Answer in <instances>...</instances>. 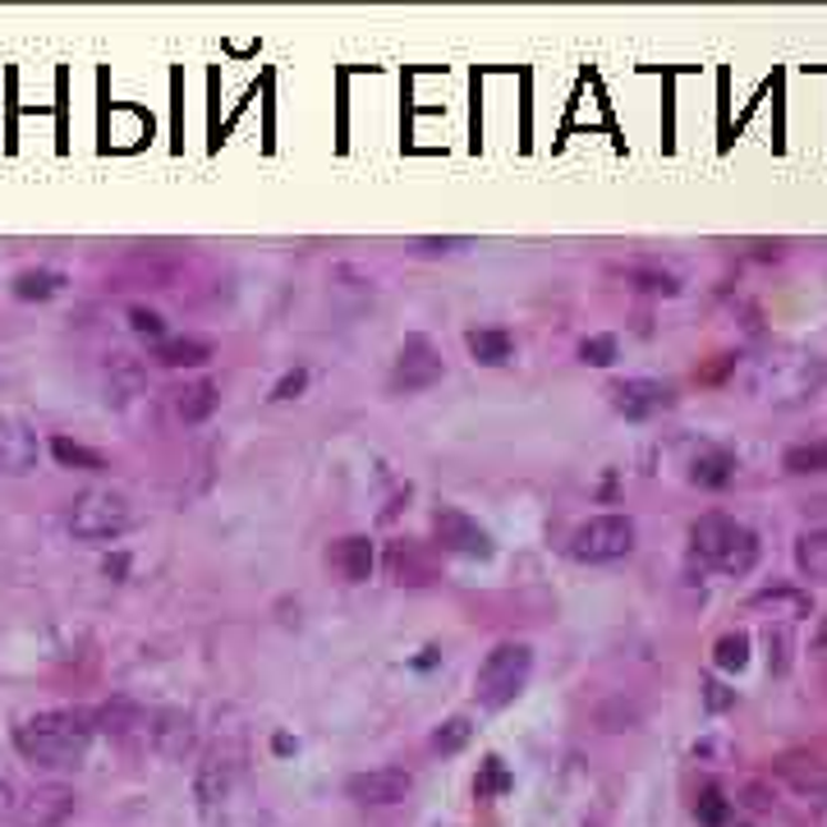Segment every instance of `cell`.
I'll use <instances>...</instances> for the list:
<instances>
[{
    "instance_id": "cell-1",
    "label": "cell",
    "mask_w": 827,
    "mask_h": 827,
    "mask_svg": "<svg viewBox=\"0 0 827 827\" xmlns=\"http://www.w3.org/2000/svg\"><path fill=\"white\" fill-rule=\"evenodd\" d=\"M92 735H97V717L87 709H46L14 726V745L38 768H79L92 750Z\"/></svg>"
},
{
    "instance_id": "cell-2",
    "label": "cell",
    "mask_w": 827,
    "mask_h": 827,
    "mask_svg": "<svg viewBox=\"0 0 827 827\" xmlns=\"http://www.w3.org/2000/svg\"><path fill=\"white\" fill-rule=\"evenodd\" d=\"M690 551L703 566L741 579V575H750L758 566V534L745 529L741 519L722 515V510H709V515H699L690 525Z\"/></svg>"
},
{
    "instance_id": "cell-3",
    "label": "cell",
    "mask_w": 827,
    "mask_h": 827,
    "mask_svg": "<svg viewBox=\"0 0 827 827\" xmlns=\"http://www.w3.org/2000/svg\"><path fill=\"white\" fill-rule=\"evenodd\" d=\"M827 378V363L800 350H777V354H763L750 363L745 386L758 395V401H773V405H795L814 395Z\"/></svg>"
},
{
    "instance_id": "cell-4",
    "label": "cell",
    "mask_w": 827,
    "mask_h": 827,
    "mask_svg": "<svg viewBox=\"0 0 827 827\" xmlns=\"http://www.w3.org/2000/svg\"><path fill=\"white\" fill-rule=\"evenodd\" d=\"M529 671H534V649H529V643L502 639L497 649L483 658L478 676H474V694H478V703H483V709H493V713L510 709V703H515L519 694H525Z\"/></svg>"
},
{
    "instance_id": "cell-5",
    "label": "cell",
    "mask_w": 827,
    "mask_h": 827,
    "mask_svg": "<svg viewBox=\"0 0 827 827\" xmlns=\"http://www.w3.org/2000/svg\"><path fill=\"white\" fill-rule=\"evenodd\" d=\"M70 529L74 538H87V542H106V538H120L134 529V506L125 493H111V487H92L83 493L70 510Z\"/></svg>"
},
{
    "instance_id": "cell-6",
    "label": "cell",
    "mask_w": 827,
    "mask_h": 827,
    "mask_svg": "<svg viewBox=\"0 0 827 827\" xmlns=\"http://www.w3.org/2000/svg\"><path fill=\"white\" fill-rule=\"evenodd\" d=\"M634 551V519L630 515H593L570 534V557L575 561H621Z\"/></svg>"
},
{
    "instance_id": "cell-7",
    "label": "cell",
    "mask_w": 827,
    "mask_h": 827,
    "mask_svg": "<svg viewBox=\"0 0 827 827\" xmlns=\"http://www.w3.org/2000/svg\"><path fill=\"white\" fill-rule=\"evenodd\" d=\"M433 538L442 551L465 561H487L493 557V534H487L474 515H465L459 506H437L433 510Z\"/></svg>"
},
{
    "instance_id": "cell-8",
    "label": "cell",
    "mask_w": 827,
    "mask_h": 827,
    "mask_svg": "<svg viewBox=\"0 0 827 827\" xmlns=\"http://www.w3.org/2000/svg\"><path fill=\"white\" fill-rule=\"evenodd\" d=\"M611 410H617L621 418L630 423H643L653 418L662 410L676 405V391H671L666 382H653V378H626V382H611Z\"/></svg>"
},
{
    "instance_id": "cell-9",
    "label": "cell",
    "mask_w": 827,
    "mask_h": 827,
    "mask_svg": "<svg viewBox=\"0 0 827 827\" xmlns=\"http://www.w3.org/2000/svg\"><path fill=\"white\" fill-rule=\"evenodd\" d=\"M442 378H446V363L433 350V341H427V335H410V341L401 345V359H395L391 386L395 391H427V386H437Z\"/></svg>"
},
{
    "instance_id": "cell-10",
    "label": "cell",
    "mask_w": 827,
    "mask_h": 827,
    "mask_svg": "<svg viewBox=\"0 0 827 827\" xmlns=\"http://www.w3.org/2000/svg\"><path fill=\"white\" fill-rule=\"evenodd\" d=\"M147 745H152V754H162L166 763L189 758L194 745H198L194 713H184V709H162V713H152V717H147Z\"/></svg>"
},
{
    "instance_id": "cell-11",
    "label": "cell",
    "mask_w": 827,
    "mask_h": 827,
    "mask_svg": "<svg viewBox=\"0 0 827 827\" xmlns=\"http://www.w3.org/2000/svg\"><path fill=\"white\" fill-rule=\"evenodd\" d=\"M414 790V777L405 768H368L345 782V795L359 805H401Z\"/></svg>"
},
{
    "instance_id": "cell-12",
    "label": "cell",
    "mask_w": 827,
    "mask_h": 827,
    "mask_svg": "<svg viewBox=\"0 0 827 827\" xmlns=\"http://www.w3.org/2000/svg\"><path fill=\"white\" fill-rule=\"evenodd\" d=\"M70 814H74V790L70 786H38L14 809L19 827H65Z\"/></svg>"
},
{
    "instance_id": "cell-13",
    "label": "cell",
    "mask_w": 827,
    "mask_h": 827,
    "mask_svg": "<svg viewBox=\"0 0 827 827\" xmlns=\"http://www.w3.org/2000/svg\"><path fill=\"white\" fill-rule=\"evenodd\" d=\"M373 561H378V551H373V538L368 534H345V538H335L331 551H327V566L345 579V585H363L368 575H373Z\"/></svg>"
},
{
    "instance_id": "cell-14",
    "label": "cell",
    "mask_w": 827,
    "mask_h": 827,
    "mask_svg": "<svg viewBox=\"0 0 827 827\" xmlns=\"http://www.w3.org/2000/svg\"><path fill=\"white\" fill-rule=\"evenodd\" d=\"M38 469V437L33 427H23L14 418H0V474L23 478Z\"/></svg>"
},
{
    "instance_id": "cell-15",
    "label": "cell",
    "mask_w": 827,
    "mask_h": 827,
    "mask_svg": "<svg viewBox=\"0 0 827 827\" xmlns=\"http://www.w3.org/2000/svg\"><path fill=\"white\" fill-rule=\"evenodd\" d=\"M777 773H782V782L800 795L805 805H827V768L818 758H800V754H790V758H782L777 763Z\"/></svg>"
},
{
    "instance_id": "cell-16",
    "label": "cell",
    "mask_w": 827,
    "mask_h": 827,
    "mask_svg": "<svg viewBox=\"0 0 827 827\" xmlns=\"http://www.w3.org/2000/svg\"><path fill=\"white\" fill-rule=\"evenodd\" d=\"M735 455L726 446H699L690 459V483L694 487H709V493H722V487L735 478Z\"/></svg>"
},
{
    "instance_id": "cell-17",
    "label": "cell",
    "mask_w": 827,
    "mask_h": 827,
    "mask_svg": "<svg viewBox=\"0 0 827 827\" xmlns=\"http://www.w3.org/2000/svg\"><path fill=\"white\" fill-rule=\"evenodd\" d=\"M750 607L754 611H768V617H777V621H805V617H814V598L805 589H786V585L758 589L750 598Z\"/></svg>"
},
{
    "instance_id": "cell-18",
    "label": "cell",
    "mask_w": 827,
    "mask_h": 827,
    "mask_svg": "<svg viewBox=\"0 0 827 827\" xmlns=\"http://www.w3.org/2000/svg\"><path fill=\"white\" fill-rule=\"evenodd\" d=\"M465 345H469L474 363H483V368H502L515 359V335L506 327H478L465 335Z\"/></svg>"
},
{
    "instance_id": "cell-19",
    "label": "cell",
    "mask_w": 827,
    "mask_h": 827,
    "mask_svg": "<svg viewBox=\"0 0 827 827\" xmlns=\"http://www.w3.org/2000/svg\"><path fill=\"white\" fill-rule=\"evenodd\" d=\"M795 570L814 585H827V525L823 529H805L795 538Z\"/></svg>"
},
{
    "instance_id": "cell-20",
    "label": "cell",
    "mask_w": 827,
    "mask_h": 827,
    "mask_svg": "<svg viewBox=\"0 0 827 827\" xmlns=\"http://www.w3.org/2000/svg\"><path fill=\"white\" fill-rule=\"evenodd\" d=\"M211 359V345L198 341V335H175V341L157 345V363L162 368H203Z\"/></svg>"
},
{
    "instance_id": "cell-21",
    "label": "cell",
    "mask_w": 827,
    "mask_h": 827,
    "mask_svg": "<svg viewBox=\"0 0 827 827\" xmlns=\"http://www.w3.org/2000/svg\"><path fill=\"white\" fill-rule=\"evenodd\" d=\"M386 566L395 575V585H427V579H433V561H423L414 542H395Z\"/></svg>"
},
{
    "instance_id": "cell-22",
    "label": "cell",
    "mask_w": 827,
    "mask_h": 827,
    "mask_svg": "<svg viewBox=\"0 0 827 827\" xmlns=\"http://www.w3.org/2000/svg\"><path fill=\"white\" fill-rule=\"evenodd\" d=\"M60 286H65V276H60V271H51V267H28V271L14 276V299L42 303V299L60 294Z\"/></svg>"
},
{
    "instance_id": "cell-23",
    "label": "cell",
    "mask_w": 827,
    "mask_h": 827,
    "mask_svg": "<svg viewBox=\"0 0 827 827\" xmlns=\"http://www.w3.org/2000/svg\"><path fill=\"white\" fill-rule=\"evenodd\" d=\"M621 281L626 286H634V290H643V294H681V281L671 271H662V267H643V262H630V267H621Z\"/></svg>"
},
{
    "instance_id": "cell-24",
    "label": "cell",
    "mask_w": 827,
    "mask_h": 827,
    "mask_svg": "<svg viewBox=\"0 0 827 827\" xmlns=\"http://www.w3.org/2000/svg\"><path fill=\"white\" fill-rule=\"evenodd\" d=\"M217 401H221V386H217V382H194V386L175 401V410H179L184 423H207L211 410H217Z\"/></svg>"
},
{
    "instance_id": "cell-25",
    "label": "cell",
    "mask_w": 827,
    "mask_h": 827,
    "mask_svg": "<svg viewBox=\"0 0 827 827\" xmlns=\"http://www.w3.org/2000/svg\"><path fill=\"white\" fill-rule=\"evenodd\" d=\"M51 455L60 459V465H70V469H87V474H102L106 469V455L102 451H92L83 442H70V437H51Z\"/></svg>"
},
{
    "instance_id": "cell-26",
    "label": "cell",
    "mask_w": 827,
    "mask_h": 827,
    "mask_svg": "<svg viewBox=\"0 0 827 827\" xmlns=\"http://www.w3.org/2000/svg\"><path fill=\"white\" fill-rule=\"evenodd\" d=\"M713 666L717 671H745L750 666V634L745 630H726L713 643Z\"/></svg>"
},
{
    "instance_id": "cell-27",
    "label": "cell",
    "mask_w": 827,
    "mask_h": 827,
    "mask_svg": "<svg viewBox=\"0 0 827 827\" xmlns=\"http://www.w3.org/2000/svg\"><path fill=\"white\" fill-rule=\"evenodd\" d=\"M782 469L786 474H827V442H805V446H790L782 455Z\"/></svg>"
},
{
    "instance_id": "cell-28",
    "label": "cell",
    "mask_w": 827,
    "mask_h": 827,
    "mask_svg": "<svg viewBox=\"0 0 827 827\" xmlns=\"http://www.w3.org/2000/svg\"><path fill=\"white\" fill-rule=\"evenodd\" d=\"M694 818H699V827H726L731 823V800L717 790V786H709V790H699V800H694Z\"/></svg>"
},
{
    "instance_id": "cell-29",
    "label": "cell",
    "mask_w": 827,
    "mask_h": 827,
    "mask_svg": "<svg viewBox=\"0 0 827 827\" xmlns=\"http://www.w3.org/2000/svg\"><path fill=\"white\" fill-rule=\"evenodd\" d=\"M469 735H474V722L469 717H446L437 731H433V750L437 754H459L469 745Z\"/></svg>"
},
{
    "instance_id": "cell-30",
    "label": "cell",
    "mask_w": 827,
    "mask_h": 827,
    "mask_svg": "<svg viewBox=\"0 0 827 827\" xmlns=\"http://www.w3.org/2000/svg\"><path fill=\"white\" fill-rule=\"evenodd\" d=\"M617 335H585V341H579V359H585L589 368H611L617 363Z\"/></svg>"
},
{
    "instance_id": "cell-31",
    "label": "cell",
    "mask_w": 827,
    "mask_h": 827,
    "mask_svg": "<svg viewBox=\"0 0 827 827\" xmlns=\"http://www.w3.org/2000/svg\"><path fill=\"white\" fill-rule=\"evenodd\" d=\"M474 790H478V795H502V790H510V777H506V768H502V758H483V773H478Z\"/></svg>"
},
{
    "instance_id": "cell-32",
    "label": "cell",
    "mask_w": 827,
    "mask_h": 827,
    "mask_svg": "<svg viewBox=\"0 0 827 827\" xmlns=\"http://www.w3.org/2000/svg\"><path fill=\"white\" fill-rule=\"evenodd\" d=\"M130 327L138 335H152V341H162V335H166V318L157 309H143V303H134V309H130Z\"/></svg>"
},
{
    "instance_id": "cell-33",
    "label": "cell",
    "mask_w": 827,
    "mask_h": 827,
    "mask_svg": "<svg viewBox=\"0 0 827 827\" xmlns=\"http://www.w3.org/2000/svg\"><path fill=\"white\" fill-rule=\"evenodd\" d=\"M309 391V368H290V373L271 386V401H299Z\"/></svg>"
},
{
    "instance_id": "cell-34",
    "label": "cell",
    "mask_w": 827,
    "mask_h": 827,
    "mask_svg": "<svg viewBox=\"0 0 827 827\" xmlns=\"http://www.w3.org/2000/svg\"><path fill=\"white\" fill-rule=\"evenodd\" d=\"M703 699H709V709H713V713H726L731 703H735V694H731L722 681H703Z\"/></svg>"
},
{
    "instance_id": "cell-35",
    "label": "cell",
    "mask_w": 827,
    "mask_h": 827,
    "mask_svg": "<svg viewBox=\"0 0 827 827\" xmlns=\"http://www.w3.org/2000/svg\"><path fill=\"white\" fill-rule=\"evenodd\" d=\"M19 809V795H14V782L10 777H0V818L14 814Z\"/></svg>"
},
{
    "instance_id": "cell-36",
    "label": "cell",
    "mask_w": 827,
    "mask_h": 827,
    "mask_svg": "<svg viewBox=\"0 0 827 827\" xmlns=\"http://www.w3.org/2000/svg\"><path fill=\"white\" fill-rule=\"evenodd\" d=\"M418 244H423V249H455L459 239H418Z\"/></svg>"
},
{
    "instance_id": "cell-37",
    "label": "cell",
    "mask_w": 827,
    "mask_h": 827,
    "mask_svg": "<svg viewBox=\"0 0 827 827\" xmlns=\"http://www.w3.org/2000/svg\"><path fill=\"white\" fill-rule=\"evenodd\" d=\"M818 639H823V643H827V621H823V634H818Z\"/></svg>"
}]
</instances>
